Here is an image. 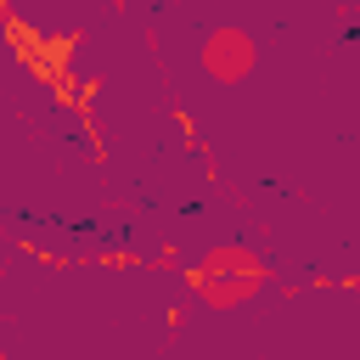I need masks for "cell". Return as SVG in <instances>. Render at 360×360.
Returning a JSON list of instances; mask_svg holds the SVG:
<instances>
[{
    "label": "cell",
    "mask_w": 360,
    "mask_h": 360,
    "mask_svg": "<svg viewBox=\"0 0 360 360\" xmlns=\"http://www.w3.org/2000/svg\"><path fill=\"white\" fill-rule=\"evenodd\" d=\"M253 62H259V45H253V34H242V28H214V34L202 39V73L219 79V84L248 79Z\"/></svg>",
    "instance_id": "cell-1"
},
{
    "label": "cell",
    "mask_w": 360,
    "mask_h": 360,
    "mask_svg": "<svg viewBox=\"0 0 360 360\" xmlns=\"http://www.w3.org/2000/svg\"><path fill=\"white\" fill-rule=\"evenodd\" d=\"M197 276H264V259H259L253 248H236V242H231V248H214Z\"/></svg>",
    "instance_id": "cell-2"
},
{
    "label": "cell",
    "mask_w": 360,
    "mask_h": 360,
    "mask_svg": "<svg viewBox=\"0 0 360 360\" xmlns=\"http://www.w3.org/2000/svg\"><path fill=\"white\" fill-rule=\"evenodd\" d=\"M197 287H202V298H208V304L231 309V304H242V298H253V292H259V276H197Z\"/></svg>",
    "instance_id": "cell-3"
},
{
    "label": "cell",
    "mask_w": 360,
    "mask_h": 360,
    "mask_svg": "<svg viewBox=\"0 0 360 360\" xmlns=\"http://www.w3.org/2000/svg\"><path fill=\"white\" fill-rule=\"evenodd\" d=\"M0 360H6V349H0Z\"/></svg>",
    "instance_id": "cell-4"
}]
</instances>
